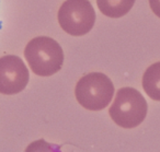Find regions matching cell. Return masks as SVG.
<instances>
[{
	"label": "cell",
	"instance_id": "obj_3",
	"mask_svg": "<svg viewBox=\"0 0 160 152\" xmlns=\"http://www.w3.org/2000/svg\"><path fill=\"white\" fill-rule=\"evenodd\" d=\"M113 95V82L102 72H90L83 76L75 88V96L78 103L92 112L104 110L111 103Z\"/></svg>",
	"mask_w": 160,
	"mask_h": 152
},
{
	"label": "cell",
	"instance_id": "obj_5",
	"mask_svg": "<svg viewBox=\"0 0 160 152\" xmlns=\"http://www.w3.org/2000/svg\"><path fill=\"white\" fill-rule=\"evenodd\" d=\"M30 73L24 61L16 55L0 57V93L14 95L22 92L29 83Z\"/></svg>",
	"mask_w": 160,
	"mask_h": 152
},
{
	"label": "cell",
	"instance_id": "obj_1",
	"mask_svg": "<svg viewBox=\"0 0 160 152\" xmlns=\"http://www.w3.org/2000/svg\"><path fill=\"white\" fill-rule=\"evenodd\" d=\"M24 56L30 69L40 77H51L62 69L64 51L58 42L48 36H38L24 48Z\"/></svg>",
	"mask_w": 160,
	"mask_h": 152
},
{
	"label": "cell",
	"instance_id": "obj_4",
	"mask_svg": "<svg viewBox=\"0 0 160 152\" xmlns=\"http://www.w3.org/2000/svg\"><path fill=\"white\" fill-rule=\"evenodd\" d=\"M96 18V11L89 0H65L57 13L62 30L71 36L89 33L94 27Z\"/></svg>",
	"mask_w": 160,
	"mask_h": 152
},
{
	"label": "cell",
	"instance_id": "obj_8",
	"mask_svg": "<svg viewBox=\"0 0 160 152\" xmlns=\"http://www.w3.org/2000/svg\"><path fill=\"white\" fill-rule=\"evenodd\" d=\"M59 149L58 145H52L44 139H38L30 143L24 152H60Z\"/></svg>",
	"mask_w": 160,
	"mask_h": 152
},
{
	"label": "cell",
	"instance_id": "obj_9",
	"mask_svg": "<svg viewBox=\"0 0 160 152\" xmlns=\"http://www.w3.org/2000/svg\"><path fill=\"white\" fill-rule=\"evenodd\" d=\"M149 7L153 14L160 19V0H149Z\"/></svg>",
	"mask_w": 160,
	"mask_h": 152
},
{
	"label": "cell",
	"instance_id": "obj_2",
	"mask_svg": "<svg viewBox=\"0 0 160 152\" xmlns=\"http://www.w3.org/2000/svg\"><path fill=\"white\" fill-rule=\"evenodd\" d=\"M148 105L138 90L125 86L118 91L113 104L110 106L109 114L118 126L125 129H132L146 118Z\"/></svg>",
	"mask_w": 160,
	"mask_h": 152
},
{
	"label": "cell",
	"instance_id": "obj_7",
	"mask_svg": "<svg viewBox=\"0 0 160 152\" xmlns=\"http://www.w3.org/2000/svg\"><path fill=\"white\" fill-rule=\"evenodd\" d=\"M134 3L135 0H97V6L101 13L113 19L126 16Z\"/></svg>",
	"mask_w": 160,
	"mask_h": 152
},
{
	"label": "cell",
	"instance_id": "obj_6",
	"mask_svg": "<svg viewBox=\"0 0 160 152\" xmlns=\"http://www.w3.org/2000/svg\"><path fill=\"white\" fill-rule=\"evenodd\" d=\"M142 89L153 101L160 102V61L150 65L142 75Z\"/></svg>",
	"mask_w": 160,
	"mask_h": 152
}]
</instances>
